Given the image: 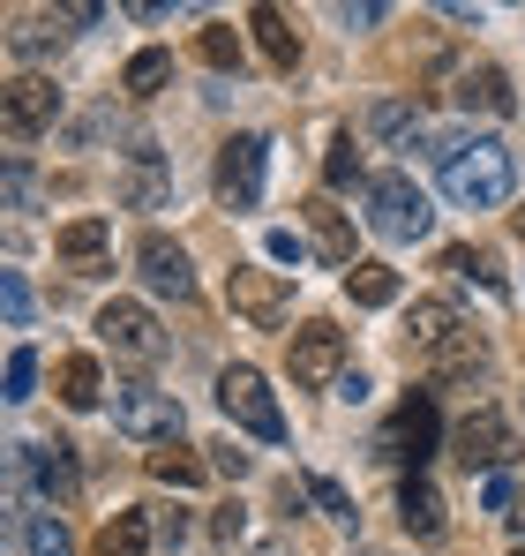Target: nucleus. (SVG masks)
<instances>
[{"label":"nucleus","instance_id":"3","mask_svg":"<svg viewBox=\"0 0 525 556\" xmlns=\"http://www.w3.org/2000/svg\"><path fill=\"white\" fill-rule=\"evenodd\" d=\"M226 308L256 331H278L293 316V271H262V264H233L226 271Z\"/></svg>","mask_w":525,"mask_h":556},{"label":"nucleus","instance_id":"22","mask_svg":"<svg viewBox=\"0 0 525 556\" xmlns=\"http://www.w3.org/2000/svg\"><path fill=\"white\" fill-rule=\"evenodd\" d=\"M166 84H174V53H166V46H143V53L120 68V91L128 98H158Z\"/></svg>","mask_w":525,"mask_h":556},{"label":"nucleus","instance_id":"33","mask_svg":"<svg viewBox=\"0 0 525 556\" xmlns=\"http://www.w3.org/2000/svg\"><path fill=\"white\" fill-rule=\"evenodd\" d=\"M0 308H8V324H15V331L30 324V286H23V271L0 278Z\"/></svg>","mask_w":525,"mask_h":556},{"label":"nucleus","instance_id":"38","mask_svg":"<svg viewBox=\"0 0 525 556\" xmlns=\"http://www.w3.org/2000/svg\"><path fill=\"white\" fill-rule=\"evenodd\" d=\"M210 473L241 481V473H248V452H233V444H210Z\"/></svg>","mask_w":525,"mask_h":556},{"label":"nucleus","instance_id":"29","mask_svg":"<svg viewBox=\"0 0 525 556\" xmlns=\"http://www.w3.org/2000/svg\"><path fill=\"white\" fill-rule=\"evenodd\" d=\"M195 53H203L218 76H241V30H233V23H210V30L195 38Z\"/></svg>","mask_w":525,"mask_h":556},{"label":"nucleus","instance_id":"39","mask_svg":"<svg viewBox=\"0 0 525 556\" xmlns=\"http://www.w3.org/2000/svg\"><path fill=\"white\" fill-rule=\"evenodd\" d=\"M151 527H158V549H180L188 542V511H158Z\"/></svg>","mask_w":525,"mask_h":556},{"label":"nucleus","instance_id":"13","mask_svg":"<svg viewBox=\"0 0 525 556\" xmlns=\"http://www.w3.org/2000/svg\"><path fill=\"white\" fill-rule=\"evenodd\" d=\"M443 444V414H436V399L428 391H413L406 406H398V421H390V437H383V452L390 459H406L413 473H421V459Z\"/></svg>","mask_w":525,"mask_h":556},{"label":"nucleus","instance_id":"40","mask_svg":"<svg viewBox=\"0 0 525 556\" xmlns=\"http://www.w3.org/2000/svg\"><path fill=\"white\" fill-rule=\"evenodd\" d=\"M338 15H346V30H368V23H383L390 8H383V0H360V8H338Z\"/></svg>","mask_w":525,"mask_h":556},{"label":"nucleus","instance_id":"31","mask_svg":"<svg viewBox=\"0 0 525 556\" xmlns=\"http://www.w3.org/2000/svg\"><path fill=\"white\" fill-rule=\"evenodd\" d=\"M30 391H38V354H30V346H15V354H8V406H23Z\"/></svg>","mask_w":525,"mask_h":556},{"label":"nucleus","instance_id":"8","mask_svg":"<svg viewBox=\"0 0 525 556\" xmlns=\"http://www.w3.org/2000/svg\"><path fill=\"white\" fill-rule=\"evenodd\" d=\"M98 339H105L120 362H158V354H166V331H158V316H151L143 301H105V308H98Z\"/></svg>","mask_w":525,"mask_h":556},{"label":"nucleus","instance_id":"20","mask_svg":"<svg viewBox=\"0 0 525 556\" xmlns=\"http://www.w3.org/2000/svg\"><path fill=\"white\" fill-rule=\"evenodd\" d=\"M151 542H158L151 511H113L105 534H98V556H151Z\"/></svg>","mask_w":525,"mask_h":556},{"label":"nucleus","instance_id":"15","mask_svg":"<svg viewBox=\"0 0 525 556\" xmlns=\"http://www.w3.org/2000/svg\"><path fill=\"white\" fill-rule=\"evenodd\" d=\"M458 105H465V113H488V121H503V113H518V91H511V76H503V68H465V76H458Z\"/></svg>","mask_w":525,"mask_h":556},{"label":"nucleus","instance_id":"12","mask_svg":"<svg viewBox=\"0 0 525 556\" xmlns=\"http://www.w3.org/2000/svg\"><path fill=\"white\" fill-rule=\"evenodd\" d=\"M136 278H143L158 301H195V264H188V249L166 241V233H143V249H136Z\"/></svg>","mask_w":525,"mask_h":556},{"label":"nucleus","instance_id":"27","mask_svg":"<svg viewBox=\"0 0 525 556\" xmlns=\"http://www.w3.org/2000/svg\"><path fill=\"white\" fill-rule=\"evenodd\" d=\"M143 466H151V481H166V489H195V481H203V459L180 452V444H158Z\"/></svg>","mask_w":525,"mask_h":556},{"label":"nucleus","instance_id":"21","mask_svg":"<svg viewBox=\"0 0 525 556\" xmlns=\"http://www.w3.org/2000/svg\"><path fill=\"white\" fill-rule=\"evenodd\" d=\"M421 362H428V376H481V369H488V346H481V339L458 324V331L443 339L436 354H421Z\"/></svg>","mask_w":525,"mask_h":556},{"label":"nucleus","instance_id":"42","mask_svg":"<svg viewBox=\"0 0 525 556\" xmlns=\"http://www.w3.org/2000/svg\"><path fill=\"white\" fill-rule=\"evenodd\" d=\"M503 519H511V527H518V534H525V489H518V496H511V511H503Z\"/></svg>","mask_w":525,"mask_h":556},{"label":"nucleus","instance_id":"37","mask_svg":"<svg viewBox=\"0 0 525 556\" xmlns=\"http://www.w3.org/2000/svg\"><path fill=\"white\" fill-rule=\"evenodd\" d=\"M210 534H218V542H226V549H233V542H241V534H248V511H241V504H226V511H218V519H210Z\"/></svg>","mask_w":525,"mask_h":556},{"label":"nucleus","instance_id":"1","mask_svg":"<svg viewBox=\"0 0 525 556\" xmlns=\"http://www.w3.org/2000/svg\"><path fill=\"white\" fill-rule=\"evenodd\" d=\"M436 166H443V195L458 211H496L518 188V159H511L503 136H450L436 151Z\"/></svg>","mask_w":525,"mask_h":556},{"label":"nucleus","instance_id":"44","mask_svg":"<svg viewBox=\"0 0 525 556\" xmlns=\"http://www.w3.org/2000/svg\"><path fill=\"white\" fill-rule=\"evenodd\" d=\"M511 556H525V542H518V549H511Z\"/></svg>","mask_w":525,"mask_h":556},{"label":"nucleus","instance_id":"26","mask_svg":"<svg viewBox=\"0 0 525 556\" xmlns=\"http://www.w3.org/2000/svg\"><path fill=\"white\" fill-rule=\"evenodd\" d=\"M23 542H30V556H76V534L61 527V511H30L23 519Z\"/></svg>","mask_w":525,"mask_h":556},{"label":"nucleus","instance_id":"28","mask_svg":"<svg viewBox=\"0 0 525 556\" xmlns=\"http://www.w3.org/2000/svg\"><path fill=\"white\" fill-rule=\"evenodd\" d=\"M300 496H308V504H316L331 527H353V519H360V511H353V496L331 481V473H308V481H300Z\"/></svg>","mask_w":525,"mask_h":556},{"label":"nucleus","instance_id":"23","mask_svg":"<svg viewBox=\"0 0 525 556\" xmlns=\"http://www.w3.org/2000/svg\"><path fill=\"white\" fill-rule=\"evenodd\" d=\"M368 136H375V143H413V136H421V113H413L406 98H375V105H368Z\"/></svg>","mask_w":525,"mask_h":556},{"label":"nucleus","instance_id":"36","mask_svg":"<svg viewBox=\"0 0 525 556\" xmlns=\"http://www.w3.org/2000/svg\"><path fill=\"white\" fill-rule=\"evenodd\" d=\"M511 496H518L511 473H488V481H481V504H488V511H511Z\"/></svg>","mask_w":525,"mask_h":556},{"label":"nucleus","instance_id":"35","mask_svg":"<svg viewBox=\"0 0 525 556\" xmlns=\"http://www.w3.org/2000/svg\"><path fill=\"white\" fill-rule=\"evenodd\" d=\"M270 256H278V264H293V271H300V264H308V241H300V233H285V226H278V233H270Z\"/></svg>","mask_w":525,"mask_h":556},{"label":"nucleus","instance_id":"32","mask_svg":"<svg viewBox=\"0 0 525 556\" xmlns=\"http://www.w3.org/2000/svg\"><path fill=\"white\" fill-rule=\"evenodd\" d=\"M30 195H38L30 159H23V151H8V211H30Z\"/></svg>","mask_w":525,"mask_h":556},{"label":"nucleus","instance_id":"10","mask_svg":"<svg viewBox=\"0 0 525 556\" xmlns=\"http://www.w3.org/2000/svg\"><path fill=\"white\" fill-rule=\"evenodd\" d=\"M0 121H8V143H30L61 121V84L53 76H15L8 98H0Z\"/></svg>","mask_w":525,"mask_h":556},{"label":"nucleus","instance_id":"14","mask_svg":"<svg viewBox=\"0 0 525 556\" xmlns=\"http://www.w3.org/2000/svg\"><path fill=\"white\" fill-rule=\"evenodd\" d=\"M398 519H406V534H413V542H443L450 511H443V496H436V481H428V473H406V481H398Z\"/></svg>","mask_w":525,"mask_h":556},{"label":"nucleus","instance_id":"11","mask_svg":"<svg viewBox=\"0 0 525 556\" xmlns=\"http://www.w3.org/2000/svg\"><path fill=\"white\" fill-rule=\"evenodd\" d=\"M15 466L30 473V489L61 511L76 489H84V466H76V444H15Z\"/></svg>","mask_w":525,"mask_h":556},{"label":"nucleus","instance_id":"5","mask_svg":"<svg viewBox=\"0 0 525 556\" xmlns=\"http://www.w3.org/2000/svg\"><path fill=\"white\" fill-rule=\"evenodd\" d=\"M428 195L413 188V174H375L368 181V233H383V241H421L428 233Z\"/></svg>","mask_w":525,"mask_h":556},{"label":"nucleus","instance_id":"2","mask_svg":"<svg viewBox=\"0 0 525 556\" xmlns=\"http://www.w3.org/2000/svg\"><path fill=\"white\" fill-rule=\"evenodd\" d=\"M218 414H226V421H241L248 437H262V444H285V414H278V391H270V376L248 369V362L218 369Z\"/></svg>","mask_w":525,"mask_h":556},{"label":"nucleus","instance_id":"25","mask_svg":"<svg viewBox=\"0 0 525 556\" xmlns=\"http://www.w3.org/2000/svg\"><path fill=\"white\" fill-rule=\"evenodd\" d=\"M406 331H413V354H436L443 339L458 331V316H450L443 301H413V316H406Z\"/></svg>","mask_w":525,"mask_h":556},{"label":"nucleus","instance_id":"6","mask_svg":"<svg viewBox=\"0 0 525 556\" xmlns=\"http://www.w3.org/2000/svg\"><path fill=\"white\" fill-rule=\"evenodd\" d=\"M450 452L465 473H511L518 466V429L496 414V406H473L458 429H450Z\"/></svg>","mask_w":525,"mask_h":556},{"label":"nucleus","instance_id":"34","mask_svg":"<svg viewBox=\"0 0 525 556\" xmlns=\"http://www.w3.org/2000/svg\"><path fill=\"white\" fill-rule=\"evenodd\" d=\"M46 46H61V30H15V38H8L15 61H30V53H46Z\"/></svg>","mask_w":525,"mask_h":556},{"label":"nucleus","instance_id":"24","mask_svg":"<svg viewBox=\"0 0 525 556\" xmlns=\"http://www.w3.org/2000/svg\"><path fill=\"white\" fill-rule=\"evenodd\" d=\"M346 293H353V308H390V301H398V271H390V264H353Z\"/></svg>","mask_w":525,"mask_h":556},{"label":"nucleus","instance_id":"18","mask_svg":"<svg viewBox=\"0 0 525 556\" xmlns=\"http://www.w3.org/2000/svg\"><path fill=\"white\" fill-rule=\"evenodd\" d=\"M308 226H316L323 264H346V271H353V226H346V211H338L331 195H316V203H308Z\"/></svg>","mask_w":525,"mask_h":556},{"label":"nucleus","instance_id":"30","mask_svg":"<svg viewBox=\"0 0 525 556\" xmlns=\"http://www.w3.org/2000/svg\"><path fill=\"white\" fill-rule=\"evenodd\" d=\"M360 181V143L353 136H331V151H323V188H353Z\"/></svg>","mask_w":525,"mask_h":556},{"label":"nucleus","instance_id":"16","mask_svg":"<svg viewBox=\"0 0 525 556\" xmlns=\"http://www.w3.org/2000/svg\"><path fill=\"white\" fill-rule=\"evenodd\" d=\"M61 264L68 271H98L105 256H113V218H76V226H61Z\"/></svg>","mask_w":525,"mask_h":556},{"label":"nucleus","instance_id":"4","mask_svg":"<svg viewBox=\"0 0 525 556\" xmlns=\"http://www.w3.org/2000/svg\"><path fill=\"white\" fill-rule=\"evenodd\" d=\"M113 429L128 444H174L180 437V399L158 383H113Z\"/></svg>","mask_w":525,"mask_h":556},{"label":"nucleus","instance_id":"41","mask_svg":"<svg viewBox=\"0 0 525 556\" xmlns=\"http://www.w3.org/2000/svg\"><path fill=\"white\" fill-rule=\"evenodd\" d=\"M331 391H338L346 406H360V399H368V376H360V369H346V376H338V383H331Z\"/></svg>","mask_w":525,"mask_h":556},{"label":"nucleus","instance_id":"7","mask_svg":"<svg viewBox=\"0 0 525 556\" xmlns=\"http://www.w3.org/2000/svg\"><path fill=\"white\" fill-rule=\"evenodd\" d=\"M262 181H270V136L241 128L233 143H218V203L226 211H256Z\"/></svg>","mask_w":525,"mask_h":556},{"label":"nucleus","instance_id":"19","mask_svg":"<svg viewBox=\"0 0 525 556\" xmlns=\"http://www.w3.org/2000/svg\"><path fill=\"white\" fill-rule=\"evenodd\" d=\"M53 391H61V406L90 414V406L105 399V376H98V362H90V354H68V362L53 369Z\"/></svg>","mask_w":525,"mask_h":556},{"label":"nucleus","instance_id":"17","mask_svg":"<svg viewBox=\"0 0 525 556\" xmlns=\"http://www.w3.org/2000/svg\"><path fill=\"white\" fill-rule=\"evenodd\" d=\"M248 30H256V46H262V61L270 68H300V30L285 23V8H248Z\"/></svg>","mask_w":525,"mask_h":556},{"label":"nucleus","instance_id":"43","mask_svg":"<svg viewBox=\"0 0 525 556\" xmlns=\"http://www.w3.org/2000/svg\"><path fill=\"white\" fill-rule=\"evenodd\" d=\"M511 226H518V241H525V211H511Z\"/></svg>","mask_w":525,"mask_h":556},{"label":"nucleus","instance_id":"9","mask_svg":"<svg viewBox=\"0 0 525 556\" xmlns=\"http://www.w3.org/2000/svg\"><path fill=\"white\" fill-rule=\"evenodd\" d=\"M285 369H293V383H308V391H316V383H338V376H346V331L323 324V316L300 324L293 346H285Z\"/></svg>","mask_w":525,"mask_h":556}]
</instances>
